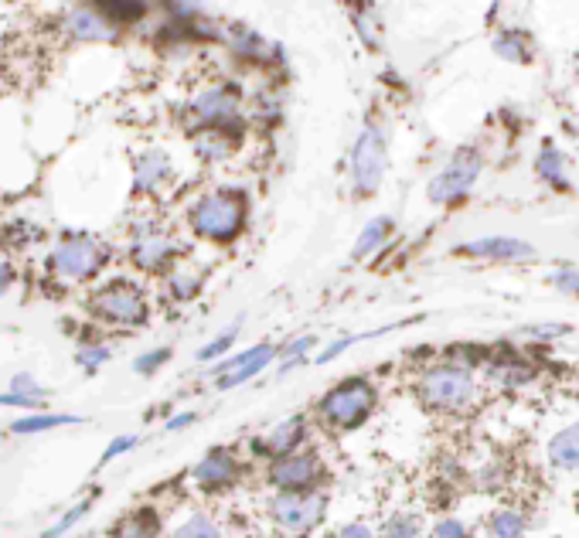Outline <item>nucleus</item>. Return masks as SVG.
<instances>
[{
  "label": "nucleus",
  "mask_w": 579,
  "mask_h": 538,
  "mask_svg": "<svg viewBox=\"0 0 579 538\" xmlns=\"http://www.w3.org/2000/svg\"><path fill=\"white\" fill-rule=\"evenodd\" d=\"M191 229L212 242L236 239L246 225V195L242 191H215L191 208Z\"/></svg>",
  "instance_id": "f257e3e1"
},
{
  "label": "nucleus",
  "mask_w": 579,
  "mask_h": 538,
  "mask_svg": "<svg viewBox=\"0 0 579 538\" xmlns=\"http://www.w3.org/2000/svg\"><path fill=\"white\" fill-rule=\"evenodd\" d=\"M103 263H106V246L99 239H92V235H65L45 259L48 273H55L58 280H69V283L92 280V276L103 269Z\"/></svg>",
  "instance_id": "f03ea898"
},
{
  "label": "nucleus",
  "mask_w": 579,
  "mask_h": 538,
  "mask_svg": "<svg viewBox=\"0 0 579 538\" xmlns=\"http://www.w3.org/2000/svg\"><path fill=\"white\" fill-rule=\"evenodd\" d=\"M89 314L99 317V321L109 324H144L147 321V300L133 283L127 280H113L106 287H99L89 297Z\"/></svg>",
  "instance_id": "7ed1b4c3"
},
{
  "label": "nucleus",
  "mask_w": 579,
  "mask_h": 538,
  "mask_svg": "<svg viewBox=\"0 0 579 538\" xmlns=\"http://www.w3.org/2000/svg\"><path fill=\"white\" fill-rule=\"evenodd\" d=\"M372 406H375V389L368 382H362V378H351V382H344L334 392L324 395L321 413L327 423L334 426H355L372 413Z\"/></svg>",
  "instance_id": "20e7f679"
},
{
  "label": "nucleus",
  "mask_w": 579,
  "mask_h": 538,
  "mask_svg": "<svg viewBox=\"0 0 579 538\" xmlns=\"http://www.w3.org/2000/svg\"><path fill=\"white\" fill-rule=\"evenodd\" d=\"M382 171H385L382 133L375 130V126H365L355 150H351V178H355V188L362 191V195H372L382 181Z\"/></svg>",
  "instance_id": "39448f33"
},
{
  "label": "nucleus",
  "mask_w": 579,
  "mask_h": 538,
  "mask_svg": "<svg viewBox=\"0 0 579 538\" xmlns=\"http://www.w3.org/2000/svg\"><path fill=\"white\" fill-rule=\"evenodd\" d=\"M423 399L436 409H460L474 399V378L460 368H433L423 378Z\"/></svg>",
  "instance_id": "423d86ee"
},
{
  "label": "nucleus",
  "mask_w": 579,
  "mask_h": 538,
  "mask_svg": "<svg viewBox=\"0 0 579 538\" xmlns=\"http://www.w3.org/2000/svg\"><path fill=\"white\" fill-rule=\"evenodd\" d=\"M324 515V498L321 494H280L273 498V518L283 532L304 535L321 521Z\"/></svg>",
  "instance_id": "0eeeda50"
},
{
  "label": "nucleus",
  "mask_w": 579,
  "mask_h": 538,
  "mask_svg": "<svg viewBox=\"0 0 579 538\" xmlns=\"http://www.w3.org/2000/svg\"><path fill=\"white\" fill-rule=\"evenodd\" d=\"M477 171H481V161L471 150H460L457 161H453L447 171H440V178H433L430 184V201L433 205H447V201H457L460 195H467V188L477 181Z\"/></svg>",
  "instance_id": "6e6552de"
},
{
  "label": "nucleus",
  "mask_w": 579,
  "mask_h": 538,
  "mask_svg": "<svg viewBox=\"0 0 579 538\" xmlns=\"http://www.w3.org/2000/svg\"><path fill=\"white\" fill-rule=\"evenodd\" d=\"M174 252H178V242H174L171 235H164L157 229H144V232H137V239H133L130 256L140 269L157 273V269H164L167 263H171Z\"/></svg>",
  "instance_id": "1a4fd4ad"
},
{
  "label": "nucleus",
  "mask_w": 579,
  "mask_h": 538,
  "mask_svg": "<svg viewBox=\"0 0 579 538\" xmlns=\"http://www.w3.org/2000/svg\"><path fill=\"white\" fill-rule=\"evenodd\" d=\"M321 477V464L314 453H297V457H283L273 464V484L287 487V494H297Z\"/></svg>",
  "instance_id": "9d476101"
},
{
  "label": "nucleus",
  "mask_w": 579,
  "mask_h": 538,
  "mask_svg": "<svg viewBox=\"0 0 579 538\" xmlns=\"http://www.w3.org/2000/svg\"><path fill=\"white\" fill-rule=\"evenodd\" d=\"M273 358V348L270 344H259V348L246 351V355H236L229 361H222V365L215 368L218 375V389H232V385L246 382V378H253L256 372H263L266 361Z\"/></svg>",
  "instance_id": "9b49d317"
},
{
  "label": "nucleus",
  "mask_w": 579,
  "mask_h": 538,
  "mask_svg": "<svg viewBox=\"0 0 579 538\" xmlns=\"http://www.w3.org/2000/svg\"><path fill=\"white\" fill-rule=\"evenodd\" d=\"M236 106H239V96H236V92H232L229 86H222V89L201 92L191 109H195V116H198L201 123L222 126V123L236 120Z\"/></svg>",
  "instance_id": "f8f14e48"
},
{
  "label": "nucleus",
  "mask_w": 579,
  "mask_h": 538,
  "mask_svg": "<svg viewBox=\"0 0 579 538\" xmlns=\"http://www.w3.org/2000/svg\"><path fill=\"white\" fill-rule=\"evenodd\" d=\"M65 31L79 41H109L113 38L109 21L99 11H92V7H72V11L65 14Z\"/></svg>",
  "instance_id": "ddd939ff"
},
{
  "label": "nucleus",
  "mask_w": 579,
  "mask_h": 538,
  "mask_svg": "<svg viewBox=\"0 0 579 538\" xmlns=\"http://www.w3.org/2000/svg\"><path fill=\"white\" fill-rule=\"evenodd\" d=\"M457 252H467V256H484V259H525L532 256V246L518 239H477L460 246Z\"/></svg>",
  "instance_id": "4468645a"
},
{
  "label": "nucleus",
  "mask_w": 579,
  "mask_h": 538,
  "mask_svg": "<svg viewBox=\"0 0 579 538\" xmlns=\"http://www.w3.org/2000/svg\"><path fill=\"white\" fill-rule=\"evenodd\" d=\"M195 477L205 487H218V484H229L236 477V460L229 457L225 450H212L205 460L195 467Z\"/></svg>",
  "instance_id": "2eb2a0df"
},
{
  "label": "nucleus",
  "mask_w": 579,
  "mask_h": 538,
  "mask_svg": "<svg viewBox=\"0 0 579 538\" xmlns=\"http://www.w3.org/2000/svg\"><path fill=\"white\" fill-rule=\"evenodd\" d=\"M167 174H171V164L161 150H147V154L137 157V191H157Z\"/></svg>",
  "instance_id": "dca6fc26"
},
{
  "label": "nucleus",
  "mask_w": 579,
  "mask_h": 538,
  "mask_svg": "<svg viewBox=\"0 0 579 538\" xmlns=\"http://www.w3.org/2000/svg\"><path fill=\"white\" fill-rule=\"evenodd\" d=\"M549 460L559 467H579V426H569L559 436H552L549 443Z\"/></svg>",
  "instance_id": "f3484780"
},
{
  "label": "nucleus",
  "mask_w": 579,
  "mask_h": 538,
  "mask_svg": "<svg viewBox=\"0 0 579 538\" xmlns=\"http://www.w3.org/2000/svg\"><path fill=\"white\" fill-rule=\"evenodd\" d=\"M157 535V515L154 511H137L133 518L120 521L109 538H154Z\"/></svg>",
  "instance_id": "a211bd4d"
},
{
  "label": "nucleus",
  "mask_w": 579,
  "mask_h": 538,
  "mask_svg": "<svg viewBox=\"0 0 579 538\" xmlns=\"http://www.w3.org/2000/svg\"><path fill=\"white\" fill-rule=\"evenodd\" d=\"M389 218H372V222L365 225V232L358 235V242H355V249H351V256L355 259H365L368 252H372L375 246H379V242L385 239V232H389Z\"/></svg>",
  "instance_id": "6ab92c4d"
},
{
  "label": "nucleus",
  "mask_w": 579,
  "mask_h": 538,
  "mask_svg": "<svg viewBox=\"0 0 579 538\" xmlns=\"http://www.w3.org/2000/svg\"><path fill=\"white\" fill-rule=\"evenodd\" d=\"M300 436H304V423L300 419H287V423H280L273 430V436L266 443H270V450L273 453H287V450H293L300 443Z\"/></svg>",
  "instance_id": "aec40b11"
},
{
  "label": "nucleus",
  "mask_w": 579,
  "mask_h": 538,
  "mask_svg": "<svg viewBox=\"0 0 579 538\" xmlns=\"http://www.w3.org/2000/svg\"><path fill=\"white\" fill-rule=\"evenodd\" d=\"M69 423H79V416H31V419H18L11 430L14 433H45V430L69 426Z\"/></svg>",
  "instance_id": "412c9836"
},
{
  "label": "nucleus",
  "mask_w": 579,
  "mask_h": 538,
  "mask_svg": "<svg viewBox=\"0 0 579 538\" xmlns=\"http://www.w3.org/2000/svg\"><path fill=\"white\" fill-rule=\"evenodd\" d=\"M525 532V518L515 515V511H498V515L491 518V535L498 538H518Z\"/></svg>",
  "instance_id": "4be33fe9"
},
{
  "label": "nucleus",
  "mask_w": 579,
  "mask_h": 538,
  "mask_svg": "<svg viewBox=\"0 0 579 538\" xmlns=\"http://www.w3.org/2000/svg\"><path fill=\"white\" fill-rule=\"evenodd\" d=\"M99 14H103L106 21H140L147 14L144 4H99Z\"/></svg>",
  "instance_id": "5701e85b"
},
{
  "label": "nucleus",
  "mask_w": 579,
  "mask_h": 538,
  "mask_svg": "<svg viewBox=\"0 0 579 538\" xmlns=\"http://www.w3.org/2000/svg\"><path fill=\"white\" fill-rule=\"evenodd\" d=\"M174 538H222V535H218V528L205 515H195L184 521L178 532H174Z\"/></svg>",
  "instance_id": "b1692460"
},
{
  "label": "nucleus",
  "mask_w": 579,
  "mask_h": 538,
  "mask_svg": "<svg viewBox=\"0 0 579 538\" xmlns=\"http://www.w3.org/2000/svg\"><path fill=\"white\" fill-rule=\"evenodd\" d=\"M86 511H89V501L75 504V508L69 511V515H62V518H58V525H52V528H48V532L41 535V538H62L65 532H69V528H75V525H79L82 518H86Z\"/></svg>",
  "instance_id": "393cba45"
},
{
  "label": "nucleus",
  "mask_w": 579,
  "mask_h": 538,
  "mask_svg": "<svg viewBox=\"0 0 579 538\" xmlns=\"http://www.w3.org/2000/svg\"><path fill=\"white\" fill-rule=\"evenodd\" d=\"M539 171H542V178H549L552 184H559V188L566 184V181H562V157H559V150H552V147L542 150Z\"/></svg>",
  "instance_id": "a878e982"
},
{
  "label": "nucleus",
  "mask_w": 579,
  "mask_h": 538,
  "mask_svg": "<svg viewBox=\"0 0 579 538\" xmlns=\"http://www.w3.org/2000/svg\"><path fill=\"white\" fill-rule=\"evenodd\" d=\"M385 535L389 538H416V521L413 518H392L385 525Z\"/></svg>",
  "instance_id": "bb28decb"
},
{
  "label": "nucleus",
  "mask_w": 579,
  "mask_h": 538,
  "mask_svg": "<svg viewBox=\"0 0 579 538\" xmlns=\"http://www.w3.org/2000/svg\"><path fill=\"white\" fill-rule=\"evenodd\" d=\"M11 392H14V395H24V399H41V389L35 385V378H31V375H18V378H14Z\"/></svg>",
  "instance_id": "cd10ccee"
},
{
  "label": "nucleus",
  "mask_w": 579,
  "mask_h": 538,
  "mask_svg": "<svg viewBox=\"0 0 579 538\" xmlns=\"http://www.w3.org/2000/svg\"><path fill=\"white\" fill-rule=\"evenodd\" d=\"M171 358V351L167 348H161V351H150V355H144L137 361V372L140 375H147V372H154V368H161V361H167Z\"/></svg>",
  "instance_id": "c85d7f7f"
},
{
  "label": "nucleus",
  "mask_w": 579,
  "mask_h": 538,
  "mask_svg": "<svg viewBox=\"0 0 579 538\" xmlns=\"http://www.w3.org/2000/svg\"><path fill=\"white\" fill-rule=\"evenodd\" d=\"M106 358H109V348H82V351H79V361H82L86 368H99Z\"/></svg>",
  "instance_id": "c756f323"
},
{
  "label": "nucleus",
  "mask_w": 579,
  "mask_h": 538,
  "mask_svg": "<svg viewBox=\"0 0 579 538\" xmlns=\"http://www.w3.org/2000/svg\"><path fill=\"white\" fill-rule=\"evenodd\" d=\"M436 538H467V525H460V521H440V525H436Z\"/></svg>",
  "instance_id": "7c9ffc66"
},
{
  "label": "nucleus",
  "mask_w": 579,
  "mask_h": 538,
  "mask_svg": "<svg viewBox=\"0 0 579 538\" xmlns=\"http://www.w3.org/2000/svg\"><path fill=\"white\" fill-rule=\"evenodd\" d=\"M133 443H137V436H120V440H113V447L103 453V464H109L113 457H120V453L133 450Z\"/></svg>",
  "instance_id": "2f4dec72"
},
{
  "label": "nucleus",
  "mask_w": 579,
  "mask_h": 538,
  "mask_svg": "<svg viewBox=\"0 0 579 538\" xmlns=\"http://www.w3.org/2000/svg\"><path fill=\"white\" fill-rule=\"evenodd\" d=\"M0 406H18V409H38V406H41V399H24V395H14V392H7V395H0Z\"/></svg>",
  "instance_id": "473e14b6"
},
{
  "label": "nucleus",
  "mask_w": 579,
  "mask_h": 538,
  "mask_svg": "<svg viewBox=\"0 0 579 538\" xmlns=\"http://www.w3.org/2000/svg\"><path fill=\"white\" fill-rule=\"evenodd\" d=\"M191 276H178V280H171V287H174V297H191V293L198 290V283H188Z\"/></svg>",
  "instance_id": "72a5a7b5"
},
{
  "label": "nucleus",
  "mask_w": 579,
  "mask_h": 538,
  "mask_svg": "<svg viewBox=\"0 0 579 538\" xmlns=\"http://www.w3.org/2000/svg\"><path fill=\"white\" fill-rule=\"evenodd\" d=\"M229 344H232V334H225V338H218V341H212V344H208V348H205V351H201V361H208V358L222 355V351H225V348H229Z\"/></svg>",
  "instance_id": "f704fd0d"
},
{
  "label": "nucleus",
  "mask_w": 579,
  "mask_h": 538,
  "mask_svg": "<svg viewBox=\"0 0 579 538\" xmlns=\"http://www.w3.org/2000/svg\"><path fill=\"white\" fill-rule=\"evenodd\" d=\"M11 283H14V266L7 263V259H0V297L11 290Z\"/></svg>",
  "instance_id": "c9c22d12"
},
{
  "label": "nucleus",
  "mask_w": 579,
  "mask_h": 538,
  "mask_svg": "<svg viewBox=\"0 0 579 538\" xmlns=\"http://www.w3.org/2000/svg\"><path fill=\"white\" fill-rule=\"evenodd\" d=\"M552 283L562 290H579V273H559V276H552Z\"/></svg>",
  "instance_id": "e433bc0d"
},
{
  "label": "nucleus",
  "mask_w": 579,
  "mask_h": 538,
  "mask_svg": "<svg viewBox=\"0 0 579 538\" xmlns=\"http://www.w3.org/2000/svg\"><path fill=\"white\" fill-rule=\"evenodd\" d=\"M341 538H375V535H372V528L368 525H348L341 532Z\"/></svg>",
  "instance_id": "4c0bfd02"
},
{
  "label": "nucleus",
  "mask_w": 579,
  "mask_h": 538,
  "mask_svg": "<svg viewBox=\"0 0 579 538\" xmlns=\"http://www.w3.org/2000/svg\"><path fill=\"white\" fill-rule=\"evenodd\" d=\"M188 423H195V413H181L178 419H171V423H167V430H181V426H188Z\"/></svg>",
  "instance_id": "58836bf2"
}]
</instances>
